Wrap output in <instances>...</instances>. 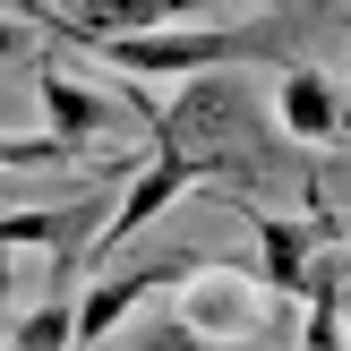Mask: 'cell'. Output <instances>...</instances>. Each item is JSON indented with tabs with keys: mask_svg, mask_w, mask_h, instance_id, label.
<instances>
[{
	"mask_svg": "<svg viewBox=\"0 0 351 351\" xmlns=\"http://www.w3.org/2000/svg\"><path fill=\"white\" fill-rule=\"evenodd\" d=\"M43 43H51V34L34 26V17H0V69H34Z\"/></svg>",
	"mask_w": 351,
	"mask_h": 351,
	"instance_id": "obj_13",
	"label": "cell"
},
{
	"mask_svg": "<svg viewBox=\"0 0 351 351\" xmlns=\"http://www.w3.org/2000/svg\"><path fill=\"white\" fill-rule=\"evenodd\" d=\"M129 180V171H95V180L77 189V197H60V206H9L0 215V249H43L51 257V291H69L77 283V266L95 257V232H103V215H112V189Z\"/></svg>",
	"mask_w": 351,
	"mask_h": 351,
	"instance_id": "obj_4",
	"label": "cell"
},
{
	"mask_svg": "<svg viewBox=\"0 0 351 351\" xmlns=\"http://www.w3.org/2000/svg\"><path fill=\"white\" fill-rule=\"evenodd\" d=\"M120 154H129V146L77 154V146H60V137L26 129V137H0V180H9V171H103V163H120Z\"/></svg>",
	"mask_w": 351,
	"mask_h": 351,
	"instance_id": "obj_10",
	"label": "cell"
},
{
	"mask_svg": "<svg viewBox=\"0 0 351 351\" xmlns=\"http://www.w3.org/2000/svg\"><path fill=\"white\" fill-rule=\"evenodd\" d=\"M103 69L129 86L154 77H206V69H291L300 60V9H266V17H232V26H154V34H120V43H95Z\"/></svg>",
	"mask_w": 351,
	"mask_h": 351,
	"instance_id": "obj_2",
	"label": "cell"
},
{
	"mask_svg": "<svg viewBox=\"0 0 351 351\" xmlns=\"http://www.w3.org/2000/svg\"><path fill=\"white\" fill-rule=\"evenodd\" d=\"M17 300V249H0V308Z\"/></svg>",
	"mask_w": 351,
	"mask_h": 351,
	"instance_id": "obj_15",
	"label": "cell"
},
{
	"mask_svg": "<svg viewBox=\"0 0 351 351\" xmlns=\"http://www.w3.org/2000/svg\"><path fill=\"white\" fill-rule=\"evenodd\" d=\"M171 308H180L206 343H223V351H240V343H274V335H283V300H274L257 274H240L232 257H206V266L171 291Z\"/></svg>",
	"mask_w": 351,
	"mask_h": 351,
	"instance_id": "obj_3",
	"label": "cell"
},
{
	"mask_svg": "<svg viewBox=\"0 0 351 351\" xmlns=\"http://www.w3.org/2000/svg\"><path fill=\"white\" fill-rule=\"evenodd\" d=\"M34 103H43V137H60V146H77V154H103V146H112L120 95H103V86L69 77L51 51L34 60Z\"/></svg>",
	"mask_w": 351,
	"mask_h": 351,
	"instance_id": "obj_7",
	"label": "cell"
},
{
	"mask_svg": "<svg viewBox=\"0 0 351 351\" xmlns=\"http://www.w3.org/2000/svg\"><path fill=\"white\" fill-rule=\"evenodd\" d=\"M120 103L146 120V137H154L163 154H180V163H189L197 197H215V206L291 197L300 215H317L326 232H335L317 154L291 146V137L274 129V103L249 95V69H206V77H180V86H171V103H154L146 86L120 77Z\"/></svg>",
	"mask_w": 351,
	"mask_h": 351,
	"instance_id": "obj_1",
	"label": "cell"
},
{
	"mask_svg": "<svg viewBox=\"0 0 351 351\" xmlns=\"http://www.w3.org/2000/svg\"><path fill=\"white\" fill-rule=\"evenodd\" d=\"M95 351H223V343H206L180 308H137V317L120 326L112 343H95Z\"/></svg>",
	"mask_w": 351,
	"mask_h": 351,
	"instance_id": "obj_11",
	"label": "cell"
},
{
	"mask_svg": "<svg viewBox=\"0 0 351 351\" xmlns=\"http://www.w3.org/2000/svg\"><path fill=\"white\" fill-rule=\"evenodd\" d=\"M343 326H351V257H343Z\"/></svg>",
	"mask_w": 351,
	"mask_h": 351,
	"instance_id": "obj_17",
	"label": "cell"
},
{
	"mask_svg": "<svg viewBox=\"0 0 351 351\" xmlns=\"http://www.w3.org/2000/svg\"><path fill=\"white\" fill-rule=\"evenodd\" d=\"M0 17H34V26L51 34V26H60V0H0Z\"/></svg>",
	"mask_w": 351,
	"mask_h": 351,
	"instance_id": "obj_14",
	"label": "cell"
},
{
	"mask_svg": "<svg viewBox=\"0 0 351 351\" xmlns=\"http://www.w3.org/2000/svg\"><path fill=\"white\" fill-rule=\"evenodd\" d=\"M232 215L257 232V283H266L274 300H300L308 266L335 249V232H326L317 215H283V206H232Z\"/></svg>",
	"mask_w": 351,
	"mask_h": 351,
	"instance_id": "obj_6",
	"label": "cell"
},
{
	"mask_svg": "<svg viewBox=\"0 0 351 351\" xmlns=\"http://www.w3.org/2000/svg\"><path fill=\"white\" fill-rule=\"evenodd\" d=\"M206 9H274V0H206Z\"/></svg>",
	"mask_w": 351,
	"mask_h": 351,
	"instance_id": "obj_16",
	"label": "cell"
},
{
	"mask_svg": "<svg viewBox=\"0 0 351 351\" xmlns=\"http://www.w3.org/2000/svg\"><path fill=\"white\" fill-rule=\"evenodd\" d=\"M343 103H351V86H343Z\"/></svg>",
	"mask_w": 351,
	"mask_h": 351,
	"instance_id": "obj_18",
	"label": "cell"
},
{
	"mask_svg": "<svg viewBox=\"0 0 351 351\" xmlns=\"http://www.w3.org/2000/svg\"><path fill=\"white\" fill-rule=\"evenodd\" d=\"M197 266H206V249H163V257H137V266H112V274H95V283L77 291V351L112 343V335H120V326H129L146 300L180 291Z\"/></svg>",
	"mask_w": 351,
	"mask_h": 351,
	"instance_id": "obj_5",
	"label": "cell"
},
{
	"mask_svg": "<svg viewBox=\"0 0 351 351\" xmlns=\"http://www.w3.org/2000/svg\"><path fill=\"white\" fill-rule=\"evenodd\" d=\"M274 129H283L291 146L326 154V146H343V137H351V103H343V86L326 77V69L291 60V69H274Z\"/></svg>",
	"mask_w": 351,
	"mask_h": 351,
	"instance_id": "obj_8",
	"label": "cell"
},
{
	"mask_svg": "<svg viewBox=\"0 0 351 351\" xmlns=\"http://www.w3.org/2000/svg\"><path fill=\"white\" fill-rule=\"evenodd\" d=\"M9 351H77V300L51 291L43 308H26V317L9 326Z\"/></svg>",
	"mask_w": 351,
	"mask_h": 351,
	"instance_id": "obj_12",
	"label": "cell"
},
{
	"mask_svg": "<svg viewBox=\"0 0 351 351\" xmlns=\"http://www.w3.org/2000/svg\"><path fill=\"white\" fill-rule=\"evenodd\" d=\"M206 17V0H60L51 43H120V34H154V26H189Z\"/></svg>",
	"mask_w": 351,
	"mask_h": 351,
	"instance_id": "obj_9",
	"label": "cell"
}]
</instances>
